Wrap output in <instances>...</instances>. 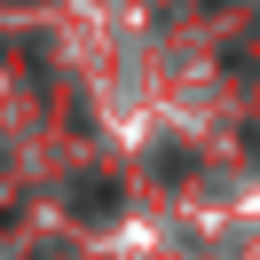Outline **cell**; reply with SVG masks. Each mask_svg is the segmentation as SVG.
I'll list each match as a JSON object with an SVG mask.
<instances>
[{
    "instance_id": "6da1fadb",
    "label": "cell",
    "mask_w": 260,
    "mask_h": 260,
    "mask_svg": "<svg viewBox=\"0 0 260 260\" xmlns=\"http://www.w3.org/2000/svg\"><path fill=\"white\" fill-rule=\"evenodd\" d=\"M71 205H79L87 221H103V213L118 205V197H111V181H79V189H71Z\"/></svg>"
}]
</instances>
